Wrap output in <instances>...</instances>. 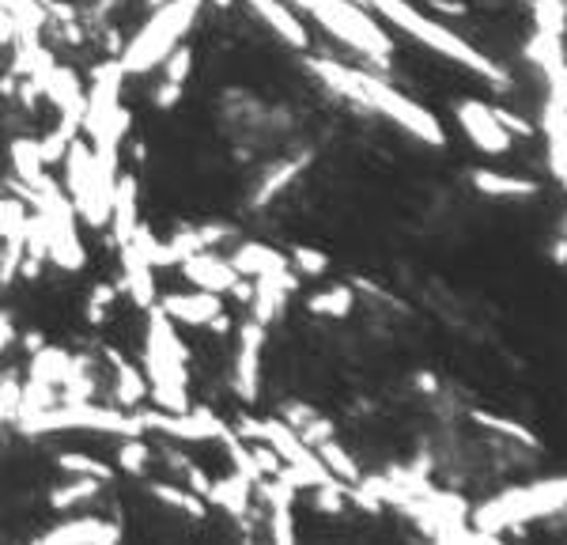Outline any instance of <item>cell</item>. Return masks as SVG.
Masks as SVG:
<instances>
[{
	"instance_id": "obj_1",
	"label": "cell",
	"mask_w": 567,
	"mask_h": 545,
	"mask_svg": "<svg viewBox=\"0 0 567 545\" xmlns=\"http://www.w3.org/2000/svg\"><path fill=\"white\" fill-rule=\"evenodd\" d=\"M356 4L371 8L375 15H382L386 23L401 27V31L409 34V38H416L420 46L435 49V54L446 57V62H454V65L469 68V73L485 76V80H492L500 91H511V76H507L503 68L485 54V49H477L469 38L454 34L443 20H432V15L416 12V8H412L409 0H356Z\"/></svg>"
},
{
	"instance_id": "obj_2",
	"label": "cell",
	"mask_w": 567,
	"mask_h": 545,
	"mask_svg": "<svg viewBox=\"0 0 567 545\" xmlns=\"http://www.w3.org/2000/svg\"><path fill=\"white\" fill-rule=\"evenodd\" d=\"M204 0H163V4L152 12V20L136 31V38L129 42L118 57V65L125 68V76H144L152 68H159L163 57L175 46H182L186 31L197 23Z\"/></svg>"
},
{
	"instance_id": "obj_3",
	"label": "cell",
	"mask_w": 567,
	"mask_h": 545,
	"mask_svg": "<svg viewBox=\"0 0 567 545\" xmlns=\"http://www.w3.org/2000/svg\"><path fill=\"white\" fill-rule=\"evenodd\" d=\"M307 12L318 20V27H325L341 46H348L352 54L371 57L378 68H390L393 38L378 27L375 12L356 0H311Z\"/></svg>"
},
{
	"instance_id": "obj_4",
	"label": "cell",
	"mask_w": 567,
	"mask_h": 545,
	"mask_svg": "<svg viewBox=\"0 0 567 545\" xmlns=\"http://www.w3.org/2000/svg\"><path fill=\"white\" fill-rule=\"evenodd\" d=\"M359 88H364V107L375 114L390 118L393 125H401L409 136H416L420 144H432V148H446V133L440 125V118L432 110H424L420 102H412L409 96H401L393 84H386L382 76H371L367 68H359Z\"/></svg>"
},
{
	"instance_id": "obj_5",
	"label": "cell",
	"mask_w": 567,
	"mask_h": 545,
	"mask_svg": "<svg viewBox=\"0 0 567 545\" xmlns=\"http://www.w3.org/2000/svg\"><path fill=\"white\" fill-rule=\"evenodd\" d=\"M136 416H141L144 432H159L167 440H186V443H212L231 432L227 421H220L209 409H178V413H170V409H144Z\"/></svg>"
},
{
	"instance_id": "obj_6",
	"label": "cell",
	"mask_w": 567,
	"mask_h": 545,
	"mask_svg": "<svg viewBox=\"0 0 567 545\" xmlns=\"http://www.w3.org/2000/svg\"><path fill=\"white\" fill-rule=\"evenodd\" d=\"M265 330L262 322H243L238 326V353H235V371H231V387L243 402H257L262 390V353H265Z\"/></svg>"
},
{
	"instance_id": "obj_7",
	"label": "cell",
	"mask_w": 567,
	"mask_h": 545,
	"mask_svg": "<svg viewBox=\"0 0 567 545\" xmlns=\"http://www.w3.org/2000/svg\"><path fill=\"white\" fill-rule=\"evenodd\" d=\"M454 110H458V125L466 130V136L477 144L480 152H485V156H507V152H511L514 136L507 133L500 122H496V114H492L488 102L466 99V102H458Z\"/></svg>"
},
{
	"instance_id": "obj_8",
	"label": "cell",
	"mask_w": 567,
	"mask_h": 545,
	"mask_svg": "<svg viewBox=\"0 0 567 545\" xmlns=\"http://www.w3.org/2000/svg\"><path fill=\"white\" fill-rule=\"evenodd\" d=\"M178 269H182V277L193 288H201V292H216V296H227L231 285L238 280L235 266H231L227 258H220V254H212V251L189 254V258L178 262Z\"/></svg>"
},
{
	"instance_id": "obj_9",
	"label": "cell",
	"mask_w": 567,
	"mask_h": 545,
	"mask_svg": "<svg viewBox=\"0 0 567 545\" xmlns=\"http://www.w3.org/2000/svg\"><path fill=\"white\" fill-rule=\"evenodd\" d=\"M42 88V99L49 102V107L57 110L62 118H80L84 125V107H88V88L80 84V76L73 73V68H62L54 65L46 73V80L38 84Z\"/></svg>"
},
{
	"instance_id": "obj_10",
	"label": "cell",
	"mask_w": 567,
	"mask_h": 545,
	"mask_svg": "<svg viewBox=\"0 0 567 545\" xmlns=\"http://www.w3.org/2000/svg\"><path fill=\"white\" fill-rule=\"evenodd\" d=\"M46 545H62V542H73V545H110V542H122V526L110 523V519H99V515H80V519H68V523L54 526V531L42 534Z\"/></svg>"
},
{
	"instance_id": "obj_11",
	"label": "cell",
	"mask_w": 567,
	"mask_h": 545,
	"mask_svg": "<svg viewBox=\"0 0 567 545\" xmlns=\"http://www.w3.org/2000/svg\"><path fill=\"white\" fill-rule=\"evenodd\" d=\"M159 311L167 314L170 322H186V326H209L212 319L223 311V300L216 292H175V296H163Z\"/></svg>"
},
{
	"instance_id": "obj_12",
	"label": "cell",
	"mask_w": 567,
	"mask_h": 545,
	"mask_svg": "<svg viewBox=\"0 0 567 545\" xmlns=\"http://www.w3.org/2000/svg\"><path fill=\"white\" fill-rule=\"evenodd\" d=\"M110 238H114L118 246H129L136 235V227H141V220H136V178L133 175H122L118 170V182H114V201H110Z\"/></svg>"
},
{
	"instance_id": "obj_13",
	"label": "cell",
	"mask_w": 567,
	"mask_h": 545,
	"mask_svg": "<svg viewBox=\"0 0 567 545\" xmlns=\"http://www.w3.org/2000/svg\"><path fill=\"white\" fill-rule=\"evenodd\" d=\"M231 266H235L238 277H280L284 269H291V262H288V254H280V251H273V246H265V243H238L235 246V254H231Z\"/></svg>"
},
{
	"instance_id": "obj_14",
	"label": "cell",
	"mask_w": 567,
	"mask_h": 545,
	"mask_svg": "<svg viewBox=\"0 0 567 545\" xmlns=\"http://www.w3.org/2000/svg\"><path fill=\"white\" fill-rule=\"evenodd\" d=\"M254 485L246 474H227V477H212L209 492H204V500L209 504H220L227 511L231 519H246V511H251V497H254Z\"/></svg>"
},
{
	"instance_id": "obj_15",
	"label": "cell",
	"mask_w": 567,
	"mask_h": 545,
	"mask_svg": "<svg viewBox=\"0 0 567 545\" xmlns=\"http://www.w3.org/2000/svg\"><path fill=\"white\" fill-rule=\"evenodd\" d=\"M251 8L257 15H262L265 23H269L273 31L280 34L288 46H296V49H307L311 46V31L299 23V15L291 12V4L288 0H251Z\"/></svg>"
},
{
	"instance_id": "obj_16",
	"label": "cell",
	"mask_w": 567,
	"mask_h": 545,
	"mask_svg": "<svg viewBox=\"0 0 567 545\" xmlns=\"http://www.w3.org/2000/svg\"><path fill=\"white\" fill-rule=\"evenodd\" d=\"M122 266H125V292L136 307H156V269L141 258L133 243L122 246Z\"/></svg>"
},
{
	"instance_id": "obj_17",
	"label": "cell",
	"mask_w": 567,
	"mask_h": 545,
	"mask_svg": "<svg viewBox=\"0 0 567 545\" xmlns=\"http://www.w3.org/2000/svg\"><path fill=\"white\" fill-rule=\"evenodd\" d=\"M107 360L114 368V402L122 409H136L148 398V375L125 360L118 348H107Z\"/></svg>"
},
{
	"instance_id": "obj_18",
	"label": "cell",
	"mask_w": 567,
	"mask_h": 545,
	"mask_svg": "<svg viewBox=\"0 0 567 545\" xmlns=\"http://www.w3.org/2000/svg\"><path fill=\"white\" fill-rule=\"evenodd\" d=\"M472 186L485 198H534L541 186L522 175H496V170H472Z\"/></svg>"
},
{
	"instance_id": "obj_19",
	"label": "cell",
	"mask_w": 567,
	"mask_h": 545,
	"mask_svg": "<svg viewBox=\"0 0 567 545\" xmlns=\"http://www.w3.org/2000/svg\"><path fill=\"white\" fill-rule=\"evenodd\" d=\"M148 492L159 500V504L182 511V515H189V519H204V515H209V500H204L201 492L189 489V485L182 489L178 481H148Z\"/></svg>"
},
{
	"instance_id": "obj_20",
	"label": "cell",
	"mask_w": 567,
	"mask_h": 545,
	"mask_svg": "<svg viewBox=\"0 0 567 545\" xmlns=\"http://www.w3.org/2000/svg\"><path fill=\"white\" fill-rule=\"evenodd\" d=\"M307 164H311V152H303V156H296V159H284V164L265 170V178L257 182V190H254V204H257V209H265V204L277 198V193L288 190V186L296 182V175H299V170H303Z\"/></svg>"
},
{
	"instance_id": "obj_21",
	"label": "cell",
	"mask_w": 567,
	"mask_h": 545,
	"mask_svg": "<svg viewBox=\"0 0 567 545\" xmlns=\"http://www.w3.org/2000/svg\"><path fill=\"white\" fill-rule=\"evenodd\" d=\"M8 159H12L15 178L27 186V193L46 178V164H42V156H38V141H31V136H20V141L8 144Z\"/></svg>"
},
{
	"instance_id": "obj_22",
	"label": "cell",
	"mask_w": 567,
	"mask_h": 545,
	"mask_svg": "<svg viewBox=\"0 0 567 545\" xmlns=\"http://www.w3.org/2000/svg\"><path fill=\"white\" fill-rule=\"evenodd\" d=\"M469 421H477L480 429L492 432V436H503L511 443H522V447H530V451H541V440L530 432V424H522V421H511V416H500V413H485V409H472Z\"/></svg>"
},
{
	"instance_id": "obj_23",
	"label": "cell",
	"mask_w": 567,
	"mask_h": 545,
	"mask_svg": "<svg viewBox=\"0 0 567 545\" xmlns=\"http://www.w3.org/2000/svg\"><path fill=\"white\" fill-rule=\"evenodd\" d=\"M352 307H356V288L352 285H333L307 300V311L318 314V319H348Z\"/></svg>"
},
{
	"instance_id": "obj_24",
	"label": "cell",
	"mask_w": 567,
	"mask_h": 545,
	"mask_svg": "<svg viewBox=\"0 0 567 545\" xmlns=\"http://www.w3.org/2000/svg\"><path fill=\"white\" fill-rule=\"evenodd\" d=\"M314 455L322 458V466L330 470V477H337V481H348L352 485V481H359V477H364V470L356 466V458H352L348 451L341 447L337 436H330V440L318 443Z\"/></svg>"
},
{
	"instance_id": "obj_25",
	"label": "cell",
	"mask_w": 567,
	"mask_h": 545,
	"mask_svg": "<svg viewBox=\"0 0 567 545\" xmlns=\"http://www.w3.org/2000/svg\"><path fill=\"white\" fill-rule=\"evenodd\" d=\"M152 463H156V451L144 443V436H122V447H118V470L129 474V477H148Z\"/></svg>"
},
{
	"instance_id": "obj_26",
	"label": "cell",
	"mask_w": 567,
	"mask_h": 545,
	"mask_svg": "<svg viewBox=\"0 0 567 545\" xmlns=\"http://www.w3.org/2000/svg\"><path fill=\"white\" fill-rule=\"evenodd\" d=\"M68 360H73V356H68L65 348L42 345L38 353L31 356V379L49 382V387H62V379L68 375Z\"/></svg>"
},
{
	"instance_id": "obj_27",
	"label": "cell",
	"mask_w": 567,
	"mask_h": 545,
	"mask_svg": "<svg viewBox=\"0 0 567 545\" xmlns=\"http://www.w3.org/2000/svg\"><path fill=\"white\" fill-rule=\"evenodd\" d=\"M57 466H62L68 477H94V481H102V485H110L118 477V466L84 455V451H65V455H57Z\"/></svg>"
},
{
	"instance_id": "obj_28",
	"label": "cell",
	"mask_w": 567,
	"mask_h": 545,
	"mask_svg": "<svg viewBox=\"0 0 567 545\" xmlns=\"http://www.w3.org/2000/svg\"><path fill=\"white\" fill-rule=\"evenodd\" d=\"M102 481H94V477H73V481L57 485L54 492H49V504H54L57 511H73L80 504H91L94 497H99Z\"/></svg>"
},
{
	"instance_id": "obj_29",
	"label": "cell",
	"mask_w": 567,
	"mask_h": 545,
	"mask_svg": "<svg viewBox=\"0 0 567 545\" xmlns=\"http://www.w3.org/2000/svg\"><path fill=\"white\" fill-rule=\"evenodd\" d=\"M530 4H534L537 31L567 42V4H564V0H530Z\"/></svg>"
},
{
	"instance_id": "obj_30",
	"label": "cell",
	"mask_w": 567,
	"mask_h": 545,
	"mask_svg": "<svg viewBox=\"0 0 567 545\" xmlns=\"http://www.w3.org/2000/svg\"><path fill=\"white\" fill-rule=\"evenodd\" d=\"M288 262L299 277H322V272L330 269V258H325L322 251H314V246H291Z\"/></svg>"
},
{
	"instance_id": "obj_31",
	"label": "cell",
	"mask_w": 567,
	"mask_h": 545,
	"mask_svg": "<svg viewBox=\"0 0 567 545\" xmlns=\"http://www.w3.org/2000/svg\"><path fill=\"white\" fill-rule=\"evenodd\" d=\"M163 68V80H170V84H186L189 80V73H193V49H186V46H175L167 57L159 62Z\"/></svg>"
},
{
	"instance_id": "obj_32",
	"label": "cell",
	"mask_w": 567,
	"mask_h": 545,
	"mask_svg": "<svg viewBox=\"0 0 567 545\" xmlns=\"http://www.w3.org/2000/svg\"><path fill=\"white\" fill-rule=\"evenodd\" d=\"M114 300H118V292L110 285H94L91 288V300H88V322H91V326H102V322L110 319Z\"/></svg>"
},
{
	"instance_id": "obj_33",
	"label": "cell",
	"mask_w": 567,
	"mask_h": 545,
	"mask_svg": "<svg viewBox=\"0 0 567 545\" xmlns=\"http://www.w3.org/2000/svg\"><path fill=\"white\" fill-rule=\"evenodd\" d=\"M492 114H496V122L503 125L511 136H534V125L526 122L522 114H514V110H503V107H492Z\"/></svg>"
},
{
	"instance_id": "obj_34",
	"label": "cell",
	"mask_w": 567,
	"mask_h": 545,
	"mask_svg": "<svg viewBox=\"0 0 567 545\" xmlns=\"http://www.w3.org/2000/svg\"><path fill=\"white\" fill-rule=\"evenodd\" d=\"M548 84H553V102H560V107L567 110V62L556 68V73H548Z\"/></svg>"
},
{
	"instance_id": "obj_35",
	"label": "cell",
	"mask_w": 567,
	"mask_h": 545,
	"mask_svg": "<svg viewBox=\"0 0 567 545\" xmlns=\"http://www.w3.org/2000/svg\"><path fill=\"white\" fill-rule=\"evenodd\" d=\"M416 387H420V394H432V398L443 394L440 375H432V371H420V375H416Z\"/></svg>"
},
{
	"instance_id": "obj_36",
	"label": "cell",
	"mask_w": 567,
	"mask_h": 545,
	"mask_svg": "<svg viewBox=\"0 0 567 545\" xmlns=\"http://www.w3.org/2000/svg\"><path fill=\"white\" fill-rule=\"evenodd\" d=\"M15 341V326H12V319L8 314H0V353H8V345Z\"/></svg>"
},
{
	"instance_id": "obj_37",
	"label": "cell",
	"mask_w": 567,
	"mask_h": 545,
	"mask_svg": "<svg viewBox=\"0 0 567 545\" xmlns=\"http://www.w3.org/2000/svg\"><path fill=\"white\" fill-rule=\"evenodd\" d=\"M432 8L446 15H466V4H462V0H432Z\"/></svg>"
},
{
	"instance_id": "obj_38",
	"label": "cell",
	"mask_w": 567,
	"mask_h": 545,
	"mask_svg": "<svg viewBox=\"0 0 567 545\" xmlns=\"http://www.w3.org/2000/svg\"><path fill=\"white\" fill-rule=\"evenodd\" d=\"M42 345H46V341H42V334H27V348H31V353H38Z\"/></svg>"
},
{
	"instance_id": "obj_39",
	"label": "cell",
	"mask_w": 567,
	"mask_h": 545,
	"mask_svg": "<svg viewBox=\"0 0 567 545\" xmlns=\"http://www.w3.org/2000/svg\"><path fill=\"white\" fill-rule=\"evenodd\" d=\"M288 4L291 8H303V12H307V4H311V0H288Z\"/></svg>"
},
{
	"instance_id": "obj_40",
	"label": "cell",
	"mask_w": 567,
	"mask_h": 545,
	"mask_svg": "<svg viewBox=\"0 0 567 545\" xmlns=\"http://www.w3.org/2000/svg\"><path fill=\"white\" fill-rule=\"evenodd\" d=\"M4 421H12V416H8V409H4V402H0V424Z\"/></svg>"
},
{
	"instance_id": "obj_41",
	"label": "cell",
	"mask_w": 567,
	"mask_h": 545,
	"mask_svg": "<svg viewBox=\"0 0 567 545\" xmlns=\"http://www.w3.org/2000/svg\"><path fill=\"white\" fill-rule=\"evenodd\" d=\"M560 235L567 238V216H564V224H560Z\"/></svg>"
},
{
	"instance_id": "obj_42",
	"label": "cell",
	"mask_w": 567,
	"mask_h": 545,
	"mask_svg": "<svg viewBox=\"0 0 567 545\" xmlns=\"http://www.w3.org/2000/svg\"><path fill=\"white\" fill-rule=\"evenodd\" d=\"M144 4H152V8H159V4H163V0H144Z\"/></svg>"
},
{
	"instance_id": "obj_43",
	"label": "cell",
	"mask_w": 567,
	"mask_h": 545,
	"mask_svg": "<svg viewBox=\"0 0 567 545\" xmlns=\"http://www.w3.org/2000/svg\"><path fill=\"white\" fill-rule=\"evenodd\" d=\"M212 4H220V8H227V4H231V0H212Z\"/></svg>"
},
{
	"instance_id": "obj_44",
	"label": "cell",
	"mask_w": 567,
	"mask_h": 545,
	"mask_svg": "<svg viewBox=\"0 0 567 545\" xmlns=\"http://www.w3.org/2000/svg\"><path fill=\"white\" fill-rule=\"evenodd\" d=\"M564 4H567V0H564Z\"/></svg>"
}]
</instances>
